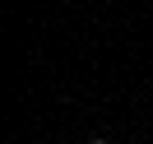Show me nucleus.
Listing matches in <instances>:
<instances>
[{
  "label": "nucleus",
  "mask_w": 153,
  "mask_h": 144,
  "mask_svg": "<svg viewBox=\"0 0 153 144\" xmlns=\"http://www.w3.org/2000/svg\"><path fill=\"white\" fill-rule=\"evenodd\" d=\"M88 144H107V140H88Z\"/></svg>",
  "instance_id": "obj_1"
}]
</instances>
